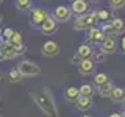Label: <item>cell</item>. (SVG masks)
Masks as SVG:
<instances>
[{"label":"cell","mask_w":125,"mask_h":117,"mask_svg":"<svg viewBox=\"0 0 125 117\" xmlns=\"http://www.w3.org/2000/svg\"><path fill=\"white\" fill-rule=\"evenodd\" d=\"M22 78H23V75L21 73V70H19L17 67L10 70V81H11V83H19Z\"/></svg>","instance_id":"cell-18"},{"label":"cell","mask_w":125,"mask_h":117,"mask_svg":"<svg viewBox=\"0 0 125 117\" xmlns=\"http://www.w3.org/2000/svg\"><path fill=\"white\" fill-rule=\"evenodd\" d=\"M105 55H106V53L100 50V52H97V53H95V59L99 61V62H105V61H106V56H105Z\"/></svg>","instance_id":"cell-27"},{"label":"cell","mask_w":125,"mask_h":117,"mask_svg":"<svg viewBox=\"0 0 125 117\" xmlns=\"http://www.w3.org/2000/svg\"><path fill=\"white\" fill-rule=\"evenodd\" d=\"M94 92V88L91 83H84L80 86V95H92Z\"/></svg>","instance_id":"cell-21"},{"label":"cell","mask_w":125,"mask_h":117,"mask_svg":"<svg viewBox=\"0 0 125 117\" xmlns=\"http://www.w3.org/2000/svg\"><path fill=\"white\" fill-rule=\"evenodd\" d=\"M11 34H13V30H11V28H6V30H3V34H2V36L5 38V39H8Z\"/></svg>","instance_id":"cell-28"},{"label":"cell","mask_w":125,"mask_h":117,"mask_svg":"<svg viewBox=\"0 0 125 117\" xmlns=\"http://www.w3.org/2000/svg\"><path fill=\"white\" fill-rule=\"evenodd\" d=\"M109 80L106 73H97L95 78H94V83H95L97 86H100V84H103V83H106V81Z\"/></svg>","instance_id":"cell-24"},{"label":"cell","mask_w":125,"mask_h":117,"mask_svg":"<svg viewBox=\"0 0 125 117\" xmlns=\"http://www.w3.org/2000/svg\"><path fill=\"white\" fill-rule=\"evenodd\" d=\"M47 16L49 14H47L45 10H42V8H34V10L31 11V20H33V23H39V25H41V23L45 20Z\"/></svg>","instance_id":"cell-11"},{"label":"cell","mask_w":125,"mask_h":117,"mask_svg":"<svg viewBox=\"0 0 125 117\" xmlns=\"http://www.w3.org/2000/svg\"><path fill=\"white\" fill-rule=\"evenodd\" d=\"M77 55L80 58H89L92 55V49H91V45L89 44H81L80 47H78V50H77Z\"/></svg>","instance_id":"cell-17"},{"label":"cell","mask_w":125,"mask_h":117,"mask_svg":"<svg viewBox=\"0 0 125 117\" xmlns=\"http://www.w3.org/2000/svg\"><path fill=\"white\" fill-rule=\"evenodd\" d=\"M56 28H58L56 20H55V19H52V17H49V16H47L45 20L41 23V31H42L44 34H53L55 31H56Z\"/></svg>","instance_id":"cell-9"},{"label":"cell","mask_w":125,"mask_h":117,"mask_svg":"<svg viewBox=\"0 0 125 117\" xmlns=\"http://www.w3.org/2000/svg\"><path fill=\"white\" fill-rule=\"evenodd\" d=\"M97 19H100V20H106V19H109V13L105 11V10L97 11Z\"/></svg>","instance_id":"cell-26"},{"label":"cell","mask_w":125,"mask_h":117,"mask_svg":"<svg viewBox=\"0 0 125 117\" xmlns=\"http://www.w3.org/2000/svg\"><path fill=\"white\" fill-rule=\"evenodd\" d=\"M94 70H95V64H94V61L91 59V56L89 58H81L80 62H78V72L86 77V75L94 73Z\"/></svg>","instance_id":"cell-5"},{"label":"cell","mask_w":125,"mask_h":117,"mask_svg":"<svg viewBox=\"0 0 125 117\" xmlns=\"http://www.w3.org/2000/svg\"><path fill=\"white\" fill-rule=\"evenodd\" d=\"M2 34H3V31H2V30H0V39H2Z\"/></svg>","instance_id":"cell-31"},{"label":"cell","mask_w":125,"mask_h":117,"mask_svg":"<svg viewBox=\"0 0 125 117\" xmlns=\"http://www.w3.org/2000/svg\"><path fill=\"white\" fill-rule=\"evenodd\" d=\"M120 45H122V50H124V53H125V36L122 38V41H120Z\"/></svg>","instance_id":"cell-29"},{"label":"cell","mask_w":125,"mask_h":117,"mask_svg":"<svg viewBox=\"0 0 125 117\" xmlns=\"http://www.w3.org/2000/svg\"><path fill=\"white\" fill-rule=\"evenodd\" d=\"M103 33H102V30L99 28H94V25L92 27H89V30H88V39L89 41H94V42H102V39H103Z\"/></svg>","instance_id":"cell-13"},{"label":"cell","mask_w":125,"mask_h":117,"mask_svg":"<svg viewBox=\"0 0 125 117\" xmlns=\"http://www.w3.org/2000/svg\"><path fill=\"white\" fill-rule=\"evenodd\" d=\"M102 33H103V36H109V38H114L117 34V31L113 28L111 23H106V25L102 27Z\"/></svg>","instance_id":"cell-20"},{"label":"cell","mask_w":125,"mask_h":117,"mask_svg":"<svg viewBox=\"0 0 125 117\" xmlns=\"http://www.w3.org/2000/svg\"><path fill=\"white\" fill-rule=\"evenodd\" d=\"M41 53H42V56H45V58H55L60 53V47H58V44L55 41H47L45 44L42 45Z\"/></svg>","instance_id":"cell-6"},{"label":"cell","mask_w":125,"mask_h":117,"mask_svg":"<svg viewBox=\"0 0 125 117\" xmlns=\"http://www.w3.org/2000/svg\"><path fill=\"white\" fill-rule=\"evenodd\" d=\"M0 3H2V0H0Z\"/></svg>","instance_id":"cell-32"},{"label":"cell","mask_w":125,"mask_h":117,"mask_svg":"<svg viewBox=\"0 0 125 117\" xmlns=\"http://www.w3.org/2000/svg\"><path fill=\"white\" fill-rule=\"evenodd\" d=\"M92 105H94L92 95H80L75 100V106L78 111H89L92 108Z\"/></svg>","instance_id":"cell-8"},{"label":"cell","mask_w":125,"mask_h":117,"mask_svg":"<svg viewBox=\"0 0 125 117\" xmlns=\"http://www.w3.org/2000/svg\"><path fill=\"white\" fill-rule=\"evenodd\" d=\"M17 69L21 70V73L25 78H31V77H38L39 73H41V67H39L38 64H34V62L31 61H27L23 59L17 64Z\"/></svg>","instance_id":"cell-3"},{"label":"cell","mask_w":125,"mask_h":117,"mask_svg":"<svg viewBox=\"0 0 125 117\" xmlns=\"http://www.w3.org/2000/svg\"><path fill=\"white\" fill-rule=\"evenodd\" d=\"M30 6H31V0H16V8H17V10L25 11V10H28Z\"/></svg>","instance_id":"cell-23"},{"label":"cell","mask_w":125,"mask_h":117,"mask_svg":"<svg viewBox=\"0 0 125 117\" xmlns=\"http://www.w3.org/2000/svg\"><path fill=\"white\" fill-rule=\"evenodd\" d=\"M70 14H72V10L67 6H56L53 10V19L56 22H66L70 19Z\"/></svg>","instance_id":"cell-7"},{"label":"cell","mask_w":125,"mask_h":117,"mask_svg":"<svg viewBox=\"0 0 125 117\" xmlns=\"http://www.w3.org/2000/svg\"><path fill=\"white\" fill-rule=\"evenodd\" d=\"M70 10H72V13H75V14L80 16V14L86 13V10H88V3H86V0H72Z\"/></svg>","instance_id":"cell-12"},{"label":"cell","mask_w":125,"mask_h":117,"mask_svg":"<svg viewBox=\"0 0 125 117\" xmlns=\"http://www.w3.org/2000/svg\"><path fill=\"white\" fill-rule=\"evenodd\" d=\"M100 50L105 53H114L116 52V41L114 38H109V36H105L100 42Z\"/></svg>","instance_id":"cell-10"},{"label":"cell","mask_w":125,"mask_h":117,"mask_svg":"<svg viewBox=\"0 0 125 117\" xmlns=\"http://www.w3.org/2000/svg\"><path fill=\"white\" fill-rule=\"evenodd\" d=\"M16 56H19V52H17L14 44H11L10 41H5L0 44V61L13 59Z\"/></svg>","instance_id":"cell-4"},{"label":"cell","mask_w":125,"mask_h":117,"mask_svg":"<svg viewBox=\"0 0 125 117\" xmlns=\"http://www.w3.org/2000/svg\"><path fill=\"white\" fill-rule=\"evenodd\" d=\"M111 25H113V28H114V30L117 31V33H122V31L125 30V22L122 20V19H119V17L113 19Z\"/></svg>","instance_id":"cell-19"},{"label":"cell","mask_w":125,"mask_h":117,"mask_svg":"<svg viewBox=\"0 0 125 117\" xmlns=\"http://www.w3.org/2000/svg\"><path fill=\"white\" fill-rule=\"evenodd\" d=\"M111 100L113 101H122V100H125V91L122 88H119V86H114V89H113V92H111Z\"/></svg>","instance_id":"cell-14"},{"label":"cell","mask_w":125,"mask_h":117,"mask_svg":"<svg viewBox=\"0 0 125 117\" xmlns=\"http://www.w3.org/2000/svg\"><path fill=\"white\" fill-rule=\"evenodd\" d=\"M109 6L111 8H122L125 6V0H109Z\"/></svg>","instance_id":"cell-25"},{"label":"cell","mask_w":125,"mask_h":117,"mask_svg":"<svg viewBox=\"0 0 125 117\" xmlns=\"http://www.w3.org/2000/svg\"><path fill=\"white\" fill-rule=\"evenodd\" d=\"M97 20V13H83V14H80V17L77 19V22L73 23V30H77V31H81V30H86L88 27H92L94 23H95Z\"/></svg>","instance_id":"cell-2"},{"label":"cell","mask_w":125,"mask_h":117,"mask_svg":"<svg viewBox=\"0 0 125 117\" xmlns=\"http://www.w3.org/2000/svg\"><path fill=\"white\" fill-rule=\"evenodd\" d=\"M3 20V16H2V13H0V22H2Z\"/></svg>","instance_id":"cell-30"},{"label":"cell","mask_w":125,"mask_h":117,"mask_svg":"<svg viewBox=\"0 0 125 117\" xmlns=\"http://www.w3.org/2000/svg\"><path fill=\"white\" fill-rule=\"evenodd\" d=\"M113 89H114V86H113L111 81H106V83H103V84H100L99 86V94L102 97H109L111 95V92H113Z\"/></svg>","instance_id":"cell-15"},{"label":"cell","mask_w":125,"mask_h":117,"mask_svg":"<svg viewBox=\"0 0 125 117\" xmlns=\"http://www.w3.org/2000/svg\"><path fill=\"white\" fill-rule=\"evenodd\" d=\"M33 97V101L36 103V106L41 109L44 114L47 116H56V106H55V101L52 98V95L49 94V91H42V92H31L30 94Z\"/></svg>","instance_id":"cell-1"},{"label":"cell","mask_w":125,"mask_h":117,"mask_svg":"<svg viewBox=\"0 0 125 117\" xmlns=\"http://www.w3.org/2000/svg\"><path fill=\"white\" fill-rule=\"evenodd\" d=\"M64 95H66V98H67L69 101H75L78 97H80V89L75 88V86H70V88L66 89Z\"/></svg>","instance_id":"cell-16"},{"label":"cell","mask_w":125,"mask_h":117,"mask_svg":"<svg viewBox=\"0 0 125 117\" xmlns=\"http://www.w3.org/2000/svg\"><path fill=\"white\" fill-rule=\"evenodd\" d=\"M6 41H10L11 44H14V45H19V44H22V34L19 33V31H13V34H11Z\"/></svg>","instance_id":"cell-22"}]
</instances>
